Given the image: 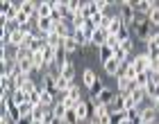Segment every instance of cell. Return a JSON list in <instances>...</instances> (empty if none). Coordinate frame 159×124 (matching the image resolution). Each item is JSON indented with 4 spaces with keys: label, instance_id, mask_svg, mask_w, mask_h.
Instances as JSON below:
<instances>
[{
    "label": "cell",
    "instance_id": "cell-1",
    "mask_svg": "<svg viewBox=\"0 0 159 124\" xmlns=\"http://www.w3.org/2000/svg\"><path fill=\"white\" fill-rule=\"evenodd\" d=\"M132 63L139 68V72H152L155 70V61L150 59V54L148 52H141V54H136L134 59H132Z\"/></svg>",
    "mask_w": 159,
    "mask_h": 124
},
{
    "label": "cell",
    "instance_id": "cell-2",
    "mask_svg": "<svg viewBox=\"0 0 159 124\" xmlns=\"http://www.w3.org/2000/svg\"><path fill=\"white\" fill-rule=\"evenodd\" d=\"M141 124H152V122H159V111L155 106H146L141 108V115H139Z\"/></svg>",
    "mask_w": 159,
    "mask_h": 124
},
{
    "label": "cell",
    "instance_id": "cell-3",
    "mask_svg": "<svg viewBox=\"0 0 159 124\" xmlns=\"http://www.w3.org/2000/svg\"><path fill=\"white\" fill-rule=\"evenodd\" d=\"M98 81H100L98 75H96V72H93L91 68H84V70H82V86H84V88L93 90V86H96Z\"/></svg>",
    "mask_w": 159,
    "mask_h": 124
},
{
    "label": "cell",
    "instance_id": "cell-4",
    "mask_svg": "<svg viewBox=\"0 0 159 124\" xmlns=\"http://www.w3.org/2000/svg\"><path fill=\"white\" fill-rule=\"evenodd\" d=\"M66 113H68V106L64 104V101L57 99V104L52 106V120L57 124H64V118H66Z\"/></svg>",
    "mask_w": 159,
    "mask_h": 124
},
{
    "label": "cell",
    "instance_id": "cell-5",
    "mask_svg": "<svg viewBox=\"0 0 159 124\" xmlns=\"http://www.w3.org/2000/svg\"><path fill=\"white\" fill-rule=\"evenodd\" d=\"M120 65H123V63L116 59V56H111L109 61H105V63H102V68H105V72H107L109 77H118V72H120Z\"/></svg>",
    "mask_w": 159,
    "mask_h": 124
},
{
    "label": "cell",
    "instance_id": "cell-6",
    "mask_svg": "<svg viewBox=\"0 0 159 124\" xmlns=\"http://www.w3.org/2000/svg\"><path fill=\"white\" fill-rule=\"evenodd\" d=\"M32 65H34V72H48V63L43 59V52H32Z\"/></svg>",
    "mask_w": 159,
    "mask_h": 124
},
{
    "label": "cell",
    "instance_id": "cell-7",
    "mask_svg": "<svg viewBox=\"0 0 159 124\" xmlns=\"http://www.w3.org/2000/svg\"><path fill=\"white\" fill-rule=\"evenodd\" d=\"M61 50H64L66 54H75L77 50H82V45H80V43L73 39V36H68V39H64V41H61Z\"/></svg>",
    "mask_w": 159,
    "mask_h": 124
},
{
    "label": "cell",
    "instance_id": "cell-8",
    "mask_svg": "<svg viewBox=\"0 0 159 124\" xmlns=\"http://www.w3.org/2000/svg\"><path fill=\"white\" fill-rule=\"evenodd\" d=\"M96 14H98V9H96V2H93V0H91V2H82V9H80V16H82V18L91 20Z\"/></svg>",
    "mask_w": 159,
    "mask_h": 124
},
{
    "label": "cell",
    "instance_id": "cell-9",
    "mask_svg": "<svg viewBox=\"0 0 159 124\" xmlns=\"http://www.w3.org/2000/svg\"><path fill=\"white\" fill-rule=\"evenodd\" d=\"M37 18H52V2H39L34 20Z\"/></svg>",
    "mask_w": 159,
    "mask_h": 124
},
{
    "label": "cell",
    "instance_id": "cell-10",
    "mask_svg": "<svg viewBox=\"0 0 159 124\" xmlns=\"http://www.w3.org/2000/svg\"><path fill=\"white\" fill-rule=\"evenodd\" d=\"M148 86H150V72H139L136 79L132 81V88H143V90H146Z\"/></svg>",
    "mask_w": 159,
    "mask_h": 124
},
{
    "label": "cell",
    "instance_id": "cell-11",
    "mask_svg": "<svg viewBox=\"0 0 159 124\" xmlns=\"http://www.w3.org/2000/svg\"><path fill=\"white\" fill-rule=\"evenodd\" d=\"M107 39H109V32L107 30H96L93 32V41H91V45H96V48H102Z\"/></svg>",
    "mask_w": 159,
    "mask_h": 124
},
{
    "label": "cell",
    "instance_id": "cell-12",
    "mask_svg": "<svg viewBox=\"0 0 159 124\" xmlns=\"http://www.w3.org/2000/svg\"><path fill=\"white\" fill-rule=\"evenodd\" d=\"M75 113H77L80 122H86V120H89V104H86V101L82 99V101H80V104L75 106Z\"/></svg>",
    "mask_w": 159,
    "mask_h": 124
},
{
    "label": "cell",
    "instance_id": "cell-13",
    "mask_svg": "<svg viewBox=\"0 0 159 124\" xmlns=\"http://www.w3.org/2000/svg\"><path fill=\"white\" fill-rule=\"evenodd\" d=\"M11 104H14V106L27 104V93H25V90H14V93H11Z\"/></svg>",
    "mask_w": 159,
    "mask_h": 124
},
{
    "label": "cell",
    "instance_id": "cell-14",
    "mask_svg": "<svg viewBox=\"0 0 159 124\" xmlns=\"http://www.w3.org/2000/svg\"><path fill=\"white\" fill-rule=\"evenodd\" d=\"M109 120H111V124H123L125 120H129V115H127V111H109Z\"/></svg>",
    "mask_w": 159,
    "mask_h": 124
},
{
    "label": "cell",
    "instance_id": "cell-15",
    "mask_svg": "<svg viewBox=\"0 0 159 124\" xmlns=\"http://www.w3.org/2000/svg\"><path fill=\"white\" fill-rule=\"evenodd\" d=\"M61 36L59 34H55V32H50L48 36H46V43H48V48H55V50H59L61 48Z\"/></svg>",
    "mask_w": 159,
    "mask_h": 124
},
{
    "label": "cell",
    "instance_id": "cell-16",
    "mask_svg": "<svg viewBox=\"0 0 159 124\" xmlns=\"http://www.w3.org/2000/svg\"><path fill=\"white\" fill-rule=\"evenodd\" d=\"M7 118L11 120V124H20L23 122V118H20V111H18V106H9V111H7Z\"/></svg>",
    "mask_w": 159,
    "mask_h": 124
},
{
    "label": "cell",
    "instance_id": "cell-17",
    "mask_svg": "<svg viewBox=\"0 0 159 124\" xmlns=\"http://www.w3.org/2000/svg\"><path fill=\"white\" fill-rule=\"evenodd\" d=\"M30 79H32V75H25V72H20L16 79H11V81H14V90H20L27 81H30Z\"/></svg>",
    "mask_w": 159,
    "mask_h": 124
},
{
    "label": "cell",
    "instance_id": "cell-18",
    "mask_svg": "<svg viewBox=\"0 0 159 124\" xmlns=\"http://www.w3.org/2000/svg\"><path fill=\"white\" fill-rule=\"evenodd\" d=\"M146 95H148V99L152 101H159V84H150L148 88H146Z\"/></svg>",
    "mask_w": 159,
    "mask_h": 124
},
{
    "label": "cell",
    "instance_id": "cell-19",
    "mask_svg": "<svg viewBox=\"0 0 159 124\" xmlns=\"http://www.w3.org/2000/svg\"><path fill=\"white\" fill-rule=\"evenodd\" d=\"M152 7H155V2H148V0H141V2H136V11H139V14H143V16H148V14L152 11Z\"/></svg>",
    "mask_w": 159,
    "mask_h": 124
},
{
    "label": "cell",
    "instance_id": "cell-20",
    "mask_svg": "<svg viewBox=\"0 0 159 124\" xmlns=\"http://www.w3.org/2000/svg\"><path fill=\"white\" fill-rule=\"evenodd\" d=\"M111 108L114 111H125V95L116 93V97H114V101H111Z\"/></svg>",
    "mask_w": 159,
    "mask_h": 124
},
{
    "label": "cell",
    "instance_id": "cell-21",
    "mask_svg": "<svg viewBox=\"0 0 159 124\" xmlns=\"http://www.w3.org/2000/svg\"><path fill=\"white\" fill-rule=\"evenodd\" d=\"M107 113H109V106H105V104H96V106H93V120L105 118Z\"/></svg>",
    "mask_w": 159,
    "mask_h": 124
},
{
    "label": "cell",
    "instance_id": "cell-22",
    "mask_svg": "<svg viewBox=\"0 0 159 124\" xmlns=\"http://www.w3.org/2000/svg\"><path fill=\"white\" fill-rule=\"evenodd\" d=\"M148 20H150V25H152V27H159V5L152 7V11L148 14Z\"/></svg>",
    "mask_w": 159,
    "mask_h": 124
},
{
    "label": "cell",
    "instance_id": "cell-23",
    "mask_svg": "<svg viewBox=\"0 0 159 124\" xmlns=\"http://www.w3.org/2000/svg\"><path fill=\"white\" fill-rule=\"evenodd\" d=\"M80 118H77V113H75V108H68V113H66V118H64V124H77Z\"/></svg>",
    "mask_w": 159,
    "mask_h": 124
},
{
    "label": "cell",
    "instance_id": "cell-24",
    "mask_svg": "<svg viewBox=\"0 0 159 124\" xmlns=\"http://www.w3.org/2000/svg\"><path fill=\"white\" fill-rule=\"evenodd\" d=\"M111 56H114V50L111 48H107V45H102V48H100V61H109L111 59Z\"/></svg>",
    "mask_w": 159,
    "mask_h": 124
},
{
    "label": "cell",
    "instance_id": "cell-25",
    "mask_svg": "<svg viewBox=\"0 0 159 124\" xmlns=\"http://www.w3.org/2000/svg\"><path fill=\"white\" fill-rule=\"evenodd\" d=\"M0 88H2V90H14V81H11V77H7V75L0 77Z\"/></svg>",
    "mask_w": 159,
    "mask_h": 124
},
{
    "label": "cell",
    "instance_id": "cell-26",
    "mask_svg": "<svg viewBox=\"0 0 159 124\" xmlns=\"http://www.w3.org/2000/svg\"><path fill=\"white\" fill-rule=\"evenodd\" d=\"M132 97H134L136 104H141L143 99H148V95H146V90H143V88H134V90H132Z\"/></svg>",
    "mask_w": 159,
    "mask_h": 124
},
{
    "label": "cell",
    "instance_id": "cell-27",
    "mask_svg": "<svg viewBox=\"0 0 159 124\" xmlns=\"http://www.w3.org/2000/svg\"><path fill=\"white\" fill-rule=\"evenodd\" d=\"M107 48H111L114 52H116V50L120 48V41H118V36H114V34H109V39H107V43H105Z\"/></svg>",
    "mask_w": 159,
    "mask_h": 124
},
{
    "label": "cell",
    "instance_id": "cell-28",
    "mask_svg": "<svg viewBox=\"0 0 159 124\" xmlns=\"http://www.w3.org/2000/svg\"><path fill=\"white\" fill-rule=\"evenodd\" d=\"M114 56H116V59H118L120 63H127V61H129V54H127V52H125L123 48H118L116 52H114Z\"/></svg>",
    "mask_w": 159,
    "mask_h": 124
},
{
    "label": "cell",
    "instance_id": "cell-29",
    "mask_svg": "<svg viewBox=\"0 0 159 124\" xmlns=\"http://www.w3.org/2000/svg\"><path fill=\"white\" fill-rule=\"evenodd\" d=\"M148 48H150V50H159V32H157V30H155V34H152V36H150Z\"/></svg>",
    "mask_w": 159,
    "mask_h": 124
},
{
    "label": "cell",
    "instance_id": "cell-30",
    "mask_svg": "<svg viewBox=\"0 0 159 124\" xmlns=\"http://www.w3.org/2000/svg\"><path fill=\"white\" fill-rule=\"evenodd\" d=\"M93 2H96V9H98V14H105V9L109 7V2H107V0H93Z\"/></svg>",
    "mask_w": 159,
    "mask_h": 124
},
{
    "label": "cell",
    "instance_id": "cell-31",
    "mask_svg": "<svg viewBox=\"0 0 159 124\" xmlns=\"http://www.w3.org/2000/svg\"><path fill=\"white\" fill-rule=\"evenodd\" d=\"M120 48H123V50H125V52H127V54H132V50H134V41H132V39H127V41H123V43H120Z\"/></svg>",
    "mask_w": 159,
    "mask_h": 124
},
{
    "label": "cell",
    "instance_id": "cell-32",
    "mask_svg": "<svg viewBox=\"0 0 159 124\" xmlns=\"http://www.w3.org/2000/svg\"><path fill=\"white\" fill-rule=\"evenodd\" d=\"M116 36H118V41H120V43H123V41H127V39H132V36H129V30H127V27H123V30H120Z\"/></svg>",
    "mask_w": 159,
    "mask_h": 124
},
{
    "label": "cell",
    "instance_id": "cell-33",
    "mask_svg": "<svg viewBox=\"0 0 159 124\" xmlns=\"http://www.w3.org/2000/svg\"><path fill=\"white\" fill-rule=\"evenodd\" d=\"M150 84H159V70L150 72Z\"/></svg>",
    "mask_w": 159,
    "mask_h": 124
},
{
    "label": "cell",
    "instance_id": "cell-34",
    "mask_svg": "<svg viewBox=\"0 0 159 124\" xmlns=\"http://www.w3.org/2000/svg\"><path fill=\"white\" fill-rule=\"evenodd\" d=\"M98 124H111V120H109V113L105 115V118H100V120H96Z\"/></svg>",
    "mask_w": 159,
    "mask_h": 124
},
{
    "label": "cell",
    "instance_id": "cell-35",
    "mask_svg": "<svg viewBox=\"0 0 159 124\" xmlns=\"http://www.w3.org/2000/svg\"><path fill=\"white\" fill-rule=\"evenodd\" d=\"M11 120L9 118H7V113H2V118H0V124H9Z\"/></svg>",
    "mask_w": 159,
    "mask_h": 124
},
{
    "label": "cell",
    "instance_id": "cell-36",
    "mask_svg": "<svg viewBox=\"0 0 159 124\" xmlns=\"http://www.w3.org/2000/svg\"><path fill=\"white\" fill-rule=\"evenodd\" d=\"M89 124H98V122H96V120H91V122H89Z\"/></svg>",
    "mask_w": 159,
    "mask_h": 124
},
{
    "label": "cell",
    "instance_id": "cell-37",
    "mask_svg": "<svg viewBox=\"0 0 159 124\" xmlns=\"http://www.w3.org/2000/svg\"><path fill=\"white\" fill-rule=\"evenodd\" d=\"M32 124H43V122H32Z\"/></svg>",
    "mask_w": 159,
    "mask_h": 124
},
{
    "label": "cell",
    "instance_id": "cell-38",
    "mask_svg": "<svg viewBox=\"0 0 159 124\" xmlns=\"http://www.w3.org/2000/svg\"><path fill=\"white\" fill-rule=\"evenodd\" d=\"M46 124H57V122H46Z\"/></svg>",
    "mask_w": 159,
    "mask_h": 124
},
{
    "label": "cell",
    "instance_id": "cell-39",
    "mask_svg": "<svg viewBox=\"0 0 159 124\" xmlns=\"http://www.w3.org/2000/svg\"><path fill=\"white\" fill-rule=\"evenodd\" d=\"M152 124H159V122H152Z\"/></svg>",
    "mask_w": 159,
    "mask_h": 124
}]
</instances>
